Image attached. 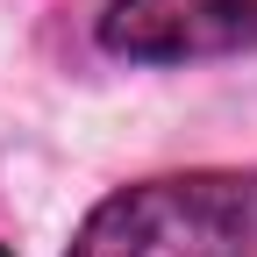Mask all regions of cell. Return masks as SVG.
I'll use <instances>...</instances> for the list:
<instances>
[{"label": "cell", "mask_w": 257, "mask_h": 257, "mask_svg": "<svg viewBox=\"0 0 257 257\" xmlns=\"http://www.w3.org/2000/svg\"><path fill=\"white\" fill-rule=\"evenodd\" d=\"M0 257H8V250H0Z\"/></svg>", "instance_id": "3957f363"}, {"label": "cell", "mask_w": 257, "mask_h": 257, "mask_svg": "<svg viewBox=\"0 0 257 257\" xmlns=\"http://www.w3.org/2000/svg\"><path fill=\"white\" fill-rule=\"evenodd\" d=\"M64 257H257V172L200 165L114 186Z\"/></svg>", "instance_id": "6da1fadb"}, {"label": "cell", "mask_w": 257, "mask_h": 257, "mask_svg": "<svg viewBox=\"0 0 257 257\" xmlns=\"http://www.w3.org/2000/svg\"><path fill=\"white\" fill-rule=\"evenodd\" d=\"M93 43L114 64H214L257 50V0H107Z\"/></svg>", "instance_id": "7a4b0ae2"}]
</instances>
